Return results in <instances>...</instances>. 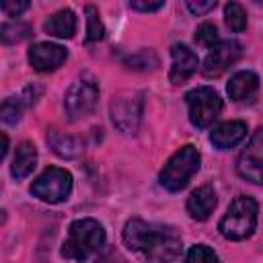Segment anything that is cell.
Instances as JSON below:
<instances>
[{
	"label": "cell",
	"instance_id": "obj_17",
	"mask_svg": "<svg viewBox=\"0 0 263 263\" xmlns=\"http://www.w3.org/2000/svg\"><path fill=\"white\" fill-rule=\"evenodd\" d=\"M35 164H37V150H35V146H33L31 142H21V144L16 146V154H14L12 166H10L12 177H14L16 181L29 177V175L33 173Z\"/></svg>",
	"mask_w": 263,
	"mask_h": 263
},
{
	"label": "cell",
	"instance_id": "obj_22",
	"mask_svg": "<svg viewBox=\"0 0 263 263\" xmlns=\"http://www.w3.org/2000/svg\"><path fill=\"white\" fill-rule=\"evenodd\" d=\"M21 115H23V99H16V97L4 99V103H2V107H0V117H2V121L8 123V125H14V123H18Z\"/></svg>",
	"mask_w": 263,
	"mask_h": 263
},
{
	"label": "cell",
	"instance_id": "obj_20",
	"mask_svg": "<svg viewBox=\"0 0 263 263\" xmlns=\"http://www.w3.org/2000/svg\"><path fill=\"white\" fill-rule=\"evenodd\" d=\"M105 37V25L99 16V10L92 4H86V41H101Z\"/></svg>",
	"mask_w": 263,
	"mask_h": 263
},
{
	"label": "cell",
	"instance_id": "obj_2",
	"mask_svg": "<svg viewBox=\"0 0 263 263\" xmlns=\"http://www.w3.org/2000/svg\"><path fill=\"white\" fill-rule=\"evenodd\" d=\"M105 245V228L95 218H78L70 224L62 242V257L70 261H86Z\"/></svg>",
	"mask_w": 263,
	"mask_h": 263
},
{
	"label": "cell",
	"instance_id": "obj_15",
	"mask_svg": "<svg viewBox=\"0 0 263 263\" xmlns=\"http://www.w3.org/2000/svg\"><path fill=\"white\" fill-rule=\"evenodd\" d=\"M245 138H247V123L245 121H224L210 132V142L218 150L234 148Z\"/></svg>",
	"mask_w": 263,
	"mask_h": 263
},
{
	"label": "cell",
	"instance_id": "obj_7",
	"mask_svg": "<svg viewBox=\"0 0 263 263\" xmlns=\"http://www.w3.org/2000/svg\"><path fill=\"white\" fill-rule=\"evenodd\" d=\"M97 101H99V84L95 82V78L90 76L78 78L68 88L66 99H64V109H66L68 119L76 121V119L86 117L95 109Z\"/></svg>",
	"mask_w": 263,
	"mask_h": 263
},
{
	"label": "cell",
	"instance_id": "obj_10",
	"mask_svg": "<svg viewBox=\"0 0 263 263\" xmlns=\"http://www.w3.org/2000/svg\"><path fill=\"white\" fill-rule=\"evenodd\" d=\"M142 115V99L140 97H119L111 105V119L123 134H134L138 129Z\"/></svg>",
	"mask_w": 263,
	"mask_h": 263
},
{
	"label": "cell",
	"instance_id": "obj_18",
	"mask_svg": "<svg viewBox=\"0 0 263 263\" xmlns=\"http://www.w3.org/2000/svg\"><path fill=\"white\" fill-rule=\"evenodd\" d=\"M47 144L51 146V150L55 152V154H60V156H64V158H72V156H76L78 154V142L74 140V138H70V136H64V134H60V132H55V129H51L49 134H47Z\"/></svg>",
	"mask_w": 263,
	"mask_h": 263
},
{
	"label": "cell",
	"instance_id": "obj_19",
	"mask_svg": "<svg viewBox=\"0 0 263 263\" xmlns=\"http://www.w3.org/2000/svg\"><path fill=\"white\" fill-rule=\"evenodd\" d=\"M224 21H226V27L234 33H240L247 29V12L238 2H228L224 6Z\"/></svg>",
	"mask_w": 263,
	"mask_h": 263
},
{
	"label": "cell",
	"instance_id": "obj_14",
	"mask_svg": "<svg viewBox=\"0 0 263 263\" xmlns=\"http://www.w3.org/2000/svg\"><path fill=\"white\" fill-rule=\"evenodd\" d=\"M216 203H218V197H216L214 187L212 185H201L195 191H191V195L187 197V214L193 220L203 222L212 216Z\"/></svg>",
	"mask_w": 263,
	"mask_h": 263
},
{
	"label": "cell",
	"instance_id": "obj_5",
	"mask_svg": "<svg viewBox=\"0 0 263 263\" xmlns=\"http://www.w3.org/2000/svg\"><path fill=\"white\" fill-rule=\"evenodd\" d=\"M187 109H189V121L197 129H205L214 123V119L222 111V99L216 88L212 86H197L185 95Z\"/></svg>",
	"mask_w": 263,
	"mask_h": 263
},
{
	"label": "cell",
	"instance_id": "obj_29",
	"mask_svg": "<svg viewBox=\"0 0 263 263\" xmlns=\"http://www.w3.org/2000/svg\"><path fill=\"white\" fill-rule=\"evenodd\" d=\"M97 263H111V261H107V259H103V261H97Z\"/></svg>",
	"mask_w": 263,
	"mask_h": 263
},
{
	"label": "cell",
	"instance_id": "obj_11",
	"mask_svg": "<svg viewBox=\"0 0 263 263\" xmlns=\"http://www.w3.org/2000/svg\"><path fill=\"white\" fill-rule=\"evenodd\" d=\"M66 58H68L66 47H62L58 43H51V41L35 43L29 49V64L37 72H53L66 62Z\"/></svg>",
	"mask_w": 263,
	"mask_h": 263
},
{
	"label": "cell",
	"instance_id": "obj_16",
	"mask_svg": "<svg viewBox=\"0 0 263 263\" xmlns=\"http://www.w3.org/2000/svg\"><path fill=\"white\" fill-rule=\"evenodd\" d=\"M43 31L58 39H70L76 33V14L70 8H62L53 12L49 18H45Z\"/></svg>",
	"mask_w": 263,
	"mask_h": 263
},
{
	"label": "cell",
	"instance_id": "obj_27",
	"mask_svg": "<svg viewBox=\"0 0 263 263\" xmlns=\"http://www.w3.org/2000/svg\"><path fill=\"white\" fill-rule=\"evenodd\" d=\"M187 8H189L193 14L199 16V14H205V12L214 10V8H216V2H214V0H208V2H199V0L193 2V0H189V2H187Z\"/></svg>",
	"mask_w": 263,
	"mask_h": 263
},
{
	"label": "cell",
	"instance_id": "obj_6",
	"mask_svg": "<svg viewBox=\"0 0 263 263\" xmlns=\"http://www.w3.org/2000/svg\"><path fill=\"white\" fill-rule=\"evenodd\" d=\"M31 193L45 203H62L72 193V175L66 168L49 166L33 181Z\"/></svg>",
	"mask_w": 263,
	"mask_h": 263
},
{
	"label": "cell",
	"instance_id": "obj_1",
	"mask_svg": "<svg viewBox=\"0 0 263 263\" xmlns=\"http://www.w3.org/2000/svg\"><path fill=\"white\" fill-rule=\"evenodd\" d=\"M123 242L129 251L140 253L148 263H173L181 255V234L168 224L132 218L123 226Z\"/></svg>",
	"mask_w": 263,
	"mask_h": 263
},
{
	"label": "cell",
	"instance_id": "obj_4",
	"mask_svg": "<svg viewBox=\"0 0 263 263\" xmlns=\"http://www.w3.org/2000/svg\"><path fill=\"white\" fill-rule=\"evenodd\" d=\"M199 162H201V156L195 146H191V144L181 146L162 166V171L158 175L160 185L168 191L185 189L189 185L191 177L199 171Z\"/></svg>",
	"mask_w": 263,
	"mask_h": 263
},
{
	"label": "cell",
	"instance_id": "obj_13",
	"mask_svg": "<svg viewBox=\"0 0 263 263\" xmlns=\"http://www.w3.org/2000/svg\"><path fill=\"white\" fill-rule=\"evenodd\" d=\"M226 90L234 103H253L259 92V76L253 70H240L230 78Z\"/></svg>",
	"mask_w": 263,
	"mask_h": 263
},
{
	"label": "cell",
	"instance_id": "obj_28",
	"mask_svg": "<svg viewBox=\"0 0 263 263\" xmlns=\"http://www.w3.org/2000/svg\"><path fill=\"white\" fill-rule=\"evenodd\" d=\"M2 144H4V148H2V156H6V152H8V138H6V136H2Z\"/></svg>",
	"mask_w": 263,
	"mask_h": 263
},
{
	"label": "cell",
	"instance_id": "obj_24",
	"mask_svg": "<svg viewBox=\"0 0 263 263\" xmlns=\"http://www.w3.org/2000/svg\"><path fill=\"white\" fill-rule=\"evenodd\" d=\"M29 27L23 25V23H4L2 25V31H0V37H2V43H18L23 39L29 37Z\"/></svg>",
	"mask_w": 263,
	"mask_h": 263
},
{
	"label": "cell",
	"instance_id": "obj_8",
	"mask_svg": "<svg viewBox=\"0 0 263 263\" xmlns=\"http://www.w3.org/2000/svg\"><path fill=\"white\" fill-rule=\"evenodd\" d=\"M236 173L255 185L263 187V127H259L247 148L240 152L236 160Z\"/></svg>",
	"mask_w": 263,
	"mask_h": 263
},
{
	"label": "cell",
	"instance_id": "obj_25",
	"mask_svg": "<svg viewBox=\"0 0 263 263\" xmlns=\"http://www.w3.org/2000/svg\"><path fill=\"white\" fill-rule=\"evenodd\" d=\"M0 8H2V12H4L6 16H18L23 10L29 8V2H25V0H23V2H8V0H6V2L0 4Z\"/></svg>",
	"mask_w": 263,
	"mask_h": 263
},
{
	"label": "cell",
	"instance_id": "obj_12",
	"mask_svg": "<svg viewBox=\"0 0 263 263\" xmlns=\"http://www.w3.org/2000/svg\"><path fill=\"white\" fill-rule=\"evenodd\" d=\"M199 60L193 49H189L185 43H175L171 47V70H168V80L173 84H183L187 82L193 72L197 70Z\"/></svg>",
	"mask_w": 263,
	"mask_h": 263
},
{
	"label": "cell",
	"instance_id": "obj_9",
	"mask_svg": "<svg viewBox=\"0 0 263 263\" xmlns=\"http://www.w3.org/2000/svg\"><path fill=\"white\" fill-rule=\"evenodd\" d=\"M242 53V45L234 39H224L218 45H214L210 49V53L203 60L201 72L205 78H218L222 76Z\"/></svg>",
	"mask_w": 263,
	"mask_h": 263
},
{
	"label": "cell",
	"instance_id": "obj_23",
	"mask_svg": "<svg viewBox=\"0 0 263 263\" xmlns=\"http://www.w3.org/2000/svg\"><path fill=\"white\" fill-rule=\"evenodd\" d=\"M185 263H220V259L208 245H193L185 255Z\"/></svg>",
	"mask_w": 263,
	"mask_h": 263
},
{
	"label": "cell",
	"instance_id": "obj_21",
	"mask_svg": "<svg viewBox=\"0 0 263 263\" xmlns=\"http://www.w3.org/2000/svg\"><path fill=\"white\" fill-rule=\"evenodd\" d=\"M193 39H195V43H197V45H203V47H210V49H212L214 45H218V43H220L218 27H216L214 23L205 21V23L197 25V29H195V35H193Z\"/></svg>",
	"mask_w": 263,
	"mask_h": 263
},
{
	"label": "cell",
	"instance_id": "obj_26",
	"mask_svg": "<svg viewBox=\"0 0 263 263\" xmlns=\"http://www.w3.org/2000/svg\"><path fill=\"white\" fill-rule=\"evenodd\" d=\"M162 6H164L162 0H158V2H142V0L129 2V8L132 10H138V12H154V10H160Z\"/></svg>",
	"mask_w": 263,
	"mask_h": 263
},
{
	"label": "cell",
	"instance_id": "obj_3",
	"mask_svg": "<svg viewBox=\"0 0 263 263\" xmlns=\"http://www.w3.org/2000/svg\"><path fill=\"white\" fill-rule=\"evenodd\" d=\"M257 214L259 205L249 195H238L222 216L218 230L228 240H245L257 228Z\"/></svg>",
	"mask_w": 263,
	"mask_h": 263
}]
</instances>
